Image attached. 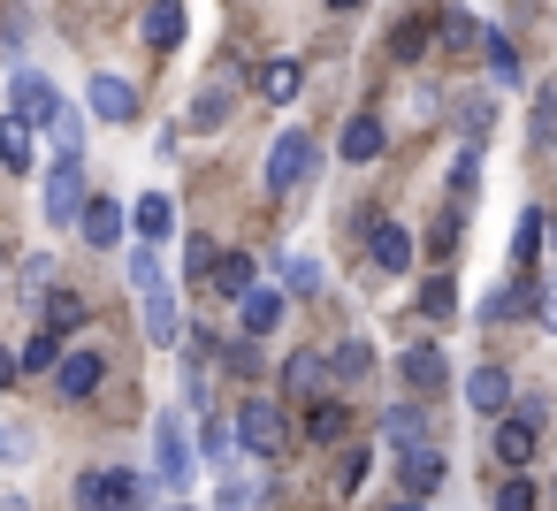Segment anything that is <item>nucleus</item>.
Here are the masks:
<instances>
[{"mask_svg": "<svg viewBox=\"0 0 557 511\" xmlns=\"http://www.w3.org/2000/svg\"><path fill=\"white\" fill-rule=\"evenodd\" d=\"M153 481H161V488H176V496L199 481V458H191V435H184V420H176V412H161V420H153Z\"/></svg>", "mask_w": 557, "mask_h": 511, "instance_id": "obj_1", "label": "nucleus"}, {"mask_svg": "<svg viewBox=\"0 0 557 511\" xmlns=\"http://www.w3.org/2000/svg\"><path fill=\"white\" fill-rule=\"evenodd\" d=\"M237 443H245L252 458H283V443H290V427H283V404H268V397H245V404H237Z\"/></svg>", "mask_w": 557, "mask_h": 511, "instance_id": "obj_2", "label": "nucleus"}, {"mask_svg": "<svg viewBox=\"0 0 557 511\" xmlns=\"http://www.w3.org/2000/svg\"><path fill=\"white\" fill-rule=\"evenodd\" d=\"M306 176H313V138H306V130H283V138L268 146V191L290 199Z\"/></svg>", "mask_w": 557, "mask_h": 511, "instance_id": "obj_3", "label": "nucleus"}, {"mask_svg": "<svg viewBox=\"0 0 557 511\" xmlns=\"http://www.w3.org/2000/svg\"><path fill=\"white\" fill-rule=\"evenodd\" d=\"M85 207H92V191H85V161L62 153L54 176H47V222H54V229H62V222H85Z\"/></svg>", "mask_w": 557, "mask_h": 511, "instance_id": "obj_4", "label": "nucleus"}, {"mask_svg": "<svg viewBox=\"0 0 557 511\" xmlns=\"http://www.w3.org/2000/svg\"><path fill=\"white\" fill-rule=\"evenodd\" d=\"M534 450H542V397H519V404H511V420L496 427V458L519 473Z\"/></svg>", "mask_w": 557, "mask_h": 511, "instance_id": "obj_5", "label": "nucleus"}, {"mask_svg": "<svg viewBox=\"0 0 557 511\" xmlns=\"http://www.w3.org/2000/svg\"><path fill=\"white\" fill-rule=\"evenodd\" d=\"M77 503H85V511H138V473L92 465V473H77Z\"/></svg>", "mask_w": 557, "mask_h": 511, "instance_id": "obj_6", "label": "nucleus"}, {"mask_svg": "<svg viewBox=\"0 0 557 511\" xmlns=\"http://www.w3.org/2000/svg\"><path fill=\"white\" fill-rule=\"evenodd\" d=\"M100 382H108V351H92V344L62 351V366H54V397H62V404H85Z\"/></svg>", "mask_w": 557, "mask_h": 511, "instance_id": "obj_7", "label": "nucleus"}, {"mask_svg": "<svg viewBox=\"0 0 557 511\" xmlns=\"http://www.w3.org/2000/svg\"><path fill=\"white\" fill-rule=\"evenodd\" d=\"M237 115V70H214L199 92H191V130H222Z\"/></svg>", "mask_w": 557, "mask_h": 511, "instance_id": "obj_8", "label": "nucleus"}, {"mask_svg": "<svg viewBox=\"0 0 557 511\" xmlns=\"http://www.w3.org/2000/svg\"><path fill=\"white\" fill-rule=\"evenodd\" d=\"M85 100H92V115H100V123H131V115H138V85H131V77H115V70H100V77L85 85Z\"/></svg>", "mask_w": 557, "mask_h": 511, "instance_id": "obj_9", "label": "nucleus"}, {"mask_svg": "<svg viewBox=\"0 0 557 511\" xmlns=\"http://www.w3.org/2000/svg\"><path fill=\"white\" fill-rule=\"evenodd\" d=\"M237 321H245V336L260 344V336H275L283 328V290L275 283H252L245 298H237Z\"/></svg>", "mask_w": 557, "mask_h": 511, "instance_id": "obj_10", "label": "nucleus"}, {"mask_svg": "<svg viewBox=\"0 0 557 511\" xmlns=\"http://www.w3.org/2000/svg\"><path fill=\"white\" fill-rule=\"evenodd\" d=\"M367 252H374L382 275H405V267H412V229H405V222H374V229H367Z\"/></svg>", "mask_w": 557, "mask_h": 511, "instance_id": "obj_11", "label": "nucleus"}, {"mask_svg": "<svg viewBox=\"0 0 557 511\" xmlns=\"http://www.w3.org/2000/svg\"><path fill=\"white\" fill-rule=\"evenodd\" d=\"M9 100H16V123H47L62 92H54V85H47L39 70H16V85H9Z\"/></svg>", "mask_w": 557, "mask_h": 511, "instance_id": "obj_12", "label": "nucleus"}, {"mask_svg": "<svg viewBox=\"0 0 557 511\" xmlns=\"http://www.w3.org/2000/svg\"><path fill=\"white\" fill-rule=\"evenodd\" d=\"M382 146H389V130H382V115H351L344 123V138H336V153L359 169V161H382Z\"/></svg>", "mask_w": 557, "mask_h": 511, "instance_id": "obj_13", "label": "nucleus"}, {"mask_svg": "<svg viewBox=\"0 0 557 511\" xmlns=\"http://www.w3.org/2000/svg\"><path fill=\"white\" fill-rule=\"evenodd\" d=\"M146 336H153L161 351H176V336H184V313H176V290H169V283L146 290Z\"/></svg>", "mask_w": 557, "mask_h": 511, "instance_id": "obj_14", "label": "nucleus"}, {"mask_svg": "<svg viewBox=\"0 0 557 511\" xmlns=\"http://www.w3.org/2000/svg\"><path fill=\"white\" fill-rule=\"evenodd\" d=\"M466 404H473L481 420H488V412H511V374H504V366H473V374H466Z\"/></svg>", "mask_w": 557, "mask_h": 511, "instance_id": "obj_15", "label": "nucleus"}, {"mask_svg": "<svg viewBox=\"0 0 557 511\" xmlns=\"http://www.w3.org/2000/svg\"><path fill=\"white\" fill-rule=\"evenodd\" d=\"M77 229H85V245H100V252H115V237L131 229V214H123L115 199H100V191H92V207H85V222H77Z\"/></svg>", "mask_w": 557, "mask_h": 511, "instance_id": "obj_16", "label": "nucleus"}, {"mask_svg": "<svg viewBox=\"0 0 557 511\" xmlns=\"http://www.w3.org/2000/svg\"><path fill=\"white\" fill-rule=\"evenodd\" d=\"M131 229H138L146 245H169V229H176V199H169V191H146V199L131 207Z\"/></svg>", "mask_w": 557, "mask_h": 511, "instance_id": "obj_17", "label": "nucleus"}, {"mask_svg": "<svg viewBox=\"0 0 557 511\" xmlns=\"http://www.w3.org/2000/svg\"><path fill=\"white\" fill-rule=\"evenodd\" d=\"M397 366H405V382H412V389H420V397H428V389H443V382H450V359H443V351H435V344H412V351H405V359H397Z\"/></svg>", "mask_w": 557, "mask_h": 511, "instance_id": "obj_18", "label": "nucleus"}, {"mask_svg": "<svg viewBox=\"0 0 557 511\" xmlns=\"http://www.w3.org/2000/svg\"><path fill=\"white\" fill-rule=\"evenodd\" d=\"M435 488H443V450H435V443H428V450H405V496L428 503Z\"/></svg>", "mask_w": 557, "mask_h": 511, "instance_id": "obj_19", "label": "nucleus"}, {"mask_svg": "<svg viewBox=\"0 0 557 511\" xmlns=\"http://www.w3.org/2000/svg\"><path fill=\"white\" fill-rule=\"evenodd\" d=\"M138 32H146V47H153V54H176V47H184V9H169V0H153Z\"/></svg>", "mask_w": 557, "mask_h": 511, "instance_id": "obj_20", "label": "nucleus"}, {"mask_svg": "<svg viewBox=\"0 0 557 511\" xmlns=\"http://www.w3.org/2000/svg\"><path fill=\"white\" fill-rule=\"evenodd\" d=\"M321 382H329V359H321V351L283 359V389H290V397H321Z\"/></svg>", "mask_w": 557, "mask_h": 511, "instance_id": "obj_21", "label": "nucleus"}, {"mask_svg": "<svg viewBox=\"0 0 557 511\" xmlns=\"http://www.w3.org/2000/svg\"><path fill=\"white\" fill-rule=\"evenodd\" d=\"M252 85H260V100H275V108H283V100H298V85H306V70H298V62L283 54V62H268V70L252 77Z\"/></svg>", "mask_w": 557, "mask_h": 511, "instance_id": "obj_22", "label": "nucleus"}, {"mask_svg": "<svg viewBox=\"0 0 557 511\" xmlns=\"http://www.w3.org/2000/svg\"><path fill=\"white\" fill-rule=\"evenodd\" d=\"M367 366H374V344H367V336H344V344L329 351V374H336V382H367Z\"/></svg>", "mask_w": 557, "mask_h": 511, "instance_id": "obj_23", "label": "nucleus"}, {"mask_svg": "<svg viewBox=\"0 0 557 511\" xmlns=\"http://www.w3.org/2000/svg\"><path fill=\"white\" fill-rule=\"evenodd\" d=\"M306 435H313V443H344V435H351V404L321 397V404L306 412Z\"/></svg>", "mask_w": 557, "mask_h": 511, "instance_id": "obj_24", "label": "nucleus"}, {"mask_svg": "<svg viewBox=\"0 0 557 511\" xmlns=\"http://www.w3.org/2000/svg\"><path fill=\"white\" fill-rule=\"evenodd\" d=\"M435 39H443L450 54H473V47H481V24H473L466 9H443V16H435Z\"/></svg>", "mask_w": 557, "mask_h": 511, "instance_id": "obj_25", "label": "nucleus"}, {"mask_svg": "<svg viewBox=\"0 0 557 511\" xmlns=\"http://www.w3.org/2000/svg\"><path fill=\"white\" fill-rule=\"evenodd\" d=\"M0 169H9V176H24V169H32V123H16V115L0 123Z\"/></svg>", "mask_w": 557, "mask_h": 511, "instance_id": "obj_26", "label": "nucleus"}, {"mask_svg": "<svg viewBox=\"0 0 557 511\" xmlns=\"http://www.w3.org/2000/svg\"><path fill=\"white\" fill-rule=\"evenodd\" d=\"M214 290H222V298H245V290H252V252H222V260H214Z\"/></svg>", "mask_w": 557, "mask_h": 511, "instance_id": "obj_27", "label": "nucleus"}, {"mask_svg": "<svg viewBox=\"0 0 557 511\" xmlns=\"http://www.w3.org/2000/svg\"><path fill=\"white\" fill-rule=\"evenodd\" d=\"M420 313H428V321H458V283H450V275H428V283H420Z\"/></svg>", "mask_w": 557, "mask_h": 511, "instance_id": "obj_28", "label": "nucleus"}, {"mask_svg": "<svg viewBox=\"0 0 557 511\" xmlns=\"http://www.w3.org/2000/svg\"><path fill=\"white\" fill-rule=\"evenodd\" d=\"M85 321H92V306H85L77 290H54V298H47V328H54V336H70V328H85Z\"/></svg>", "mask_w": 557, "mask_h": 511, "instance_id": "obj_29", "label": "nucleus"}, {"mask_svg": "<svg viewBox=\"0 0 557 511\" xmlns=\"http://www.w3.org/2000/svg\"><path fill=\"white\" fill-rule=\"evenodd\" d=\"M39 130H47L62 153H77V146H85V123H77V108H70V100H54V115H47Z\"/></svg>", "mask_w": 557, "mask_h": 511, "instance_id": "obj_30", "label": "nucleus"}, {"mask_svg": "<svg viewBox=\"0 0 557 511\" xmlns=\"http://www.w3.org/2000/svg\"><path fill=\"white\" fill-rule=\"evenodd\" d=\"M481 191V146H466L458 161H450V207H466Z\"/></svg>", "mask_w": 557, "mask_h": 511, "instance_id": "obj_31", "label": "nucleus"}, {"mask_svg": "<svg viewBox=\"0 0 557 511\" xmlns=\"http://www.w3.org/2000/svg\"><path fill=\"white\" fill-rule=\"evenodd\" d=\"M54 366H62V336H54V328H39V336L24 344V374H54Z\"/></svg>", "mask_w": 557, "mask_h": 511, "instance_id": "obj_32", "label": "nucleus"}, {"mask_svg": "<svg viewBox=\"0 0 557 511\" xmlns=\"http://www.w3.org/2000/svg\"><path fill=\"white\" fill-rule=\"evenodd\" d=\"M389 420V443H405V450H428V420L412 412V404H397V412H382Z\"/></svg>", "mask_w": 557, "mask_h": 511, "instance_id": "obj_33", "label": "nucleus"}, {"mask_svg": "<svg viewBox=\"0 0 557 511\" xmlns=\"http://www.w3.org/2000/svg\"><path fill=\"white\" fill-rule=\"evenodd\" d=\"M275 275H283V290H321V267L298 252H275Z\"/></svg>", "mask_w": 557, "mask_h": 511, "instance_id": "obj_34", "label": "nucleus"}, {"mask_svg": "<svg viewBox=\"0 0 557 511\" xmlns=\"http://www.w3.org/2000/svg\"><path fill=\"white\" fill-rule=\"evenodd\" d=\"M519 313H534V290H488L481 306V321H519Z\"/></svg>", "mask_w": 557, "mask_h": 511, "instance_id": "obj_35", "label": "nucleus"}, {"mask_svg": "<svg viewBox=\"0 0 557 511\" xmlns=\"http://www.w3.org/2000/svg\"><path fill=\"white\" fill-rule=\"evenodd\" d=\"M481 54H488V70H496L504 85L519 77V54H511V39H504V32H481Z\"/></svg>", "mask_w": 557, "mask_h": 511, "instance_id": "obj_36", "label": "nucleus"}, {"mask_svg": "<svg viewBox=\"0 0 557 511\" xmlns=\"http://www.w3.org/2000/svg\"><path fill=\"white\" fill-rule=\"evenodd\" d=\"M367 465H374V458H367V443H359V450H344V465H336V496H359V488H367Z\"/></svg>", "mask_w": 557, "mask_h": 511, "instance_id": "obj_37", "label": "nucleus"}, {"mask_svg": "<svg viewBox=\"0 0 557 511\" xmlns=\"http://www.w3.org/2000/svg\"><path fill=\"white\" fill-rule=\"evenodd\" d=\"M428 39H435V24L420 16V24H397V39H389V47H397V62H412V54H428Z\"/></svg>", "mask_w": 557, "mask_h": 511, "instance_id": "obj_38", "label": "nucleus"}, {"mask_svg": "<svg viewBox=\"0 0 557 511\" xmlns=\"http://www.w3.org/2000/svg\"><path fill=\"white\" fill-rule=\"evenodd\" d=\"M458 229H466V214L450 207V214H443V222L428 229V252H435V260H450V252H458Z\"/></svg>", "mask_w": 557, "mask_h": 511, "instance_id": "obj_39", "label": "nucleus"}, {"mask_svg": "<svg viewBox=\"0 0 557 511\" xmlns=\"http://www.w3.org/2000/svg\"><path fill=\"white\" fill-rule=\"evenodd\" d=\"M542 237H549V222H542V207H527V214H519V237H511V252H519V260H534V245H542Z\"/></svg>", "mask_w": 557, "mask_h": 511, "instance_id": "obj_40", "label": "nucleus"}, {"mask_svg": "<svg viewBox=\"0 0 557 511\" xmlns=\"http://www.w3.org/2000/svg\"><path fill=\"white\" fill-rule=\"evenodd\" d=\"M534 503H542V496H534V481H527V473H511V481L496 488V511H534Z\"/></svg>", "mask_w": 557, "mask_h": 511, "instance_id": "obj_41", "label": "nucleus"}, {"mask_svg": "<svg viewBox=\"0 0 557 511\" xmlns=\"http://www.w3.org/2000/svg\"><path fill=\"white\" fill-rule=\"evenodd\" d=\"M488 115H496L488 100H466V108H458V130H466V146H481V138H488Z\"/></svg>", "mask_w": 557, "mask_h": 511, "instance_id": "obj_42", "label": "nucleus"}, {"mask_svg": "<svg viewBox=\"0 0 557 511\" xmlns=\"http://www.w3.org/2000/svg\"><path fill=\"white\" fill-rule=\"evenodd\" d=\"M237 450H245V443H237V427H222V420H214V427H207V458H214V465H230Z\"/></svg>", "mask_w": 557, "mask_h": 511, "instance_id": "obj_43", "label": "nucleus"}, {"mask_svg": "<svg viewBox=\"0 0 557 511\" xmlns=\"http://www.w3.org/2000/svg\"><path fill=\"white\" fill-rule=\"evenodd\" d=\"M214 511H252V481H237V473H230V481L214 488Z\"/></svg>", "mask_w": 557, "mask_h": 511, "instance_id": "obj_44", "label": "nucleus"}, {"mask_svg": "<svg viewBox=\"0 0 557 511\" xmlns=\"http://www.w3.org/2000/svg\"><path fill=\"white\" fill-rule=\"evenodd\" d=\"M214 260H222V252H214V245H207V237H191V252H184V267H191V275H199V283H214Z\"/></svg>", "mask_w": 557, "mask_h": 511, "instance_id": "obj_45", "label": "nucleus"}, {"mask_svg": "<svg viewBox=\"0 0 557 511\" xmlns=\"http://www.w3.org/2000/svg\"><path fill=\"white\" fill-rule=\"evenodd\" d=\"M222 359H230V366H237V374H260V366H268V359H260V344H252V336H237V344H230V351H222Z\"/></svg>", "mask_w": 557, "mask_h": 511, "instance_id": "obj_46", "label": "nucleus"}, {"mask_svg": "<svg viewBox=\"0 0 557 511\" xmlns=\"http://www.w3.org/2000/svg\"><path fill=\"white\" fill-rule=\"evenodd\" d=\"M534 138H557V92L542 85V100H534Z\"/></svg>", "mask_w": 557, "mask_h": 511, "instance_id": "obj_47", "label": "nucleus"}, {"mask_svg": "<svg viewBox=\"0 0 557 511\" xmlns=\"http://www.w3.org/2000/svg\"><path fill=\"white\" fill-rule=\"evenodd\" d=\"M47 283H54V260H47V252H32V260H24V290H32V298H39V290H47Z\"/></svg>", "mask_w": 557, "mask_h": 511, "instance_id": "obj_48", "label": "nucleus"}, {"mask_svg": "<svg viewBox=\"0 0 557 511\" xmlns=\"http://www.w3.org/2000/svg\"><path fill=\"white\" fill-rule=\"evenodd\" d=\"M131 283H138V290H153V283H161V267H153V252H131Z\"/></svg>", "mask_w": 557, "mask_h": 511, "instance_id": "obj_49", "label": "nucleus"}, {"mask_svg": "<svg viewBox=\"0 0 557 511\" xmlns=\"http://www.w3.org/2000/svg\"><path fill=\"white\" fill-rule=\"evenodd\" d=\"M534 321H542V328H557V283H542V290H534Z\"/></svg>", "mask_w": 557, "mask_h": 511, "instance_id": "obj_50", "label": "nucleus"}, {"mask_svg": "<svg viewBox=\"0 0 557 511\" xmlns=\"http://www.w3.org/2000/svg\"><path fill=\"white\" fill-rule=\"evenodd\" d=\"M16 374H24V359H16V351H0V389H9Z\"/></svg>", "mask_w": 557, "mask_h": 511, "instance_id": "obj_51", "label": "nucleus"}, {"mask_svg": "<svg viewBox=\"0 0 557 511\" xmlns=\"http://www.w3.org/2000/svg\"><path fill=\"white\" fill-rule=\"evenodd\" d=\"M389 511H428V503H412V496H405V503H389Z\"/></svg>", "mask_w": 557, "mask_h": 511, "instance_id": "obj_52", "label": "nucleus"}, {"mask_svg": "<svg viewBox=\"0 0 557 511\" xmlns=\"http://www.w3.org/2000/svg\"><path fill=\"white\" fill-rule=\"evenodd\" d=\"M329 9H359V0H329Z\"/></svg>", "mask_w": 557, "mask_h": 511, "instance_id": "obj_53", "label": "nucleus"}, {"mask_svg": "<svg viewBox=\"0 0 557 511\" xmlns=\"http://www.w3.org/2000/svg\"><path fill=\"white\" fill-rule=\"evenodd\" d=\"M549 245H557V214H549Z\"/></svg>", "mask_w": 557, "mask_h": 511, "instance_id": "obj_54", "label": "nucleus"}, {"mask_svg": "<svg viewBox=\"0 0 557 511\" xmlns=\"http://www.w3.org/2000/svg\"><path fill=\"white\" fill-rule=\"evenodd\" d=\"M169 9H184V0H169Z\"/></svg>", "mask_w": 557, "mask_h": 511, "instance_id": "obj_55", "label": "nucleus"}, {"mask_svg": "<svg viewBox=\"0 0 557 511\" xmlns=\"http://www.w3.org/2000/svg\"><path fill=\"white\" fill-rule=\"evenodd\" d=\"M176 511H191V503H176Z\"/></svg>", "mask_w": 557, "mask_h": 511, "instance_id": "obj_56", "label": "nucleus"}]
</instances>
